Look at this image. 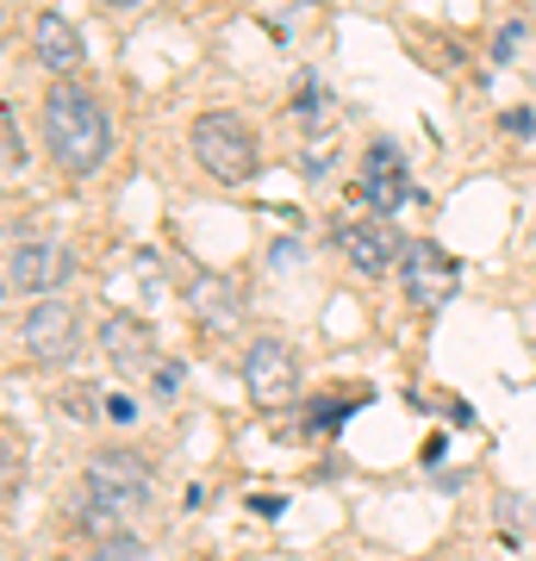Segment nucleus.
<instances>
[{"label":"nucleus","mask_w":536,"mask_h":561,"mask_svg":"<svg viewBox=\"0 0 536 561\" xmlns=\"http://www.w3.org/2000/svg\"><path fill=\"white\" fill-rule=\"evenodd\" d=\"M100 356L113 362L119 375H144V368L157 362V337H150V324H144V319L113 312V319L100 324Z\"/></svg>","instance_id":"nucleus-9"},{"label":"nucleus","mask_w":536,"mask_h":561,"mask_svg":"<svg viewBox=\"0 0 536 561\" xmlns=\"http://www.w3.org/2000/svg\"><path fill=\"white\" fill-rule=\"evenodd\" d=\"M243 387H250V400L256 405H287L299 393V362H294V350L281 337H256L250 350H243Z\"/></svg>","instance_id":"nucleus-7"},{"label":"nucleus","mask_w":536,"mask_h":561,"mask_svg":"<svg viewBox=\"0 0 536 561\" xmlns=\"http://www.w3.org/2000/svg\"><path fill=\"white\" fill-rule=\"evenodd\" d=\"M338 250L356 262L362 275H387L406 262V243L387 219H356V225H338Z\"/></svg>","instance_id":"nucleus-8"},{"label":"nucleus","mask_w":536,"mask_h":561,"mask_svg":"<svg viewBox=\"0 0 536 561\" xmlns=\"http://www.w3.org/2000/svg\"><path fill=\"white\" fill-rule=\"evenodd\" d=\"M88 561H144V542L138 537H113V542H100Z\"/></svg>","instance_id":"nucleus-14"},{"label":"nucleus","mask_w":536,"mask_h":561,"mask_svg":"<svg viewBox=\"0 0 536 561\" xmlns=\"http://www.w3.org/2000/svg\"><path fill=\"white\" fill-rule=\"evenodd\" d=\"M150 461L132 456V449H94L88 456V474H81V530L94 537H119L125 518H138L150 505Z\"/></svg>","instance_id":"nucleus-1"},{"label":"nucleus","mask_w":536,"mask_h":561,"mask_svg":"<svg viewBox=\"0 0 536 561\" xmlns=\"http://www.w3.org/2000/svg\"><path fill=\"white\" fill-rule=\"evenodd\" d=\"M517 38H524V25H505V32H499V44H493V50H499V62H505V57L517 50Z\"/></svg>","instance_id":"nucleus-17"},{"label":"nucleus","mask_w":536,"mask_h":561,"mask_svg":"<svg viewBox=\"0 0 536 561\" xmlns=\"http://www.w3.org/2000/svg\"><path fill=\"white\" fill-rule=\"evenodd\" d=\"M106 419L132 424V419H138V400H132V393H113V400H106Z\"/></svg>","instance_id":"nucleus-16"},{"label":"nucleus","mask_w":536,"mask_h":561,"mask_svg":"<svg viewBox=\"0 0 536 561\" xmlns=\"http://www.w3.org/2000/svg\"><path fill=\"white\" fill-rule=\"evenodd\" d=\"M187 150H194V162L213 181H225V187H243V181L262 169L256 131H250L238 113H199L194 131H187Z\"/></svg>","instance_id":"nucleus-3"},{"label":"nucleus","mask_w":536,"mask_h":561,"mask_svg":"<svg viewBox=\"0 0 536 561\" xmlns=\"http://www.w3.org/2000/svg\"><path fill=\"white\" fill-rule=\"evenodd\" d=\"M44 144H50V157L69 169V175H94L100 162L113 157V119H106V106L76 88V81H57L50 94H44Z\"/></svg>","instance_id":"nucleus-2"},{"label":"nucleus","mask_w":536,"mask_h":561,"mask_svg":"<svg viewBox=\"0 0 536 561\" xmlns=\"http://www.w3.org/2000/svg\"><path fill=\"white\" fill-rule=\"evenodd\" d=\"M62 419L88 424V419H94V393H88V387H76V393H62Z\"/></svg>","instance_id":"nucleus-15"},{"label":"nucleus","mask_w":536,"mask_h":561,"mask_svg":"<svg viewBox=\"0 0 536 561\" xmlns=\"http://www.w3.org/2000/svg\"><path fill=\"white\" fill-rule=\"evenodd\" d=\"M505 131H524V138H531V131H536V113H505Z\"/></svg>","instance_id":"nucleus-18"},{"label":"nucleus","mask_w":536,"mask_h":561,"mask_svg":"<svg viewBox=\"0 0 536 561\" xmlns=\"http://www.w3.org/2000/svg\"><path fill=\"white\" fill-rule=\"evenodd\" d=\"M32 50H38V62L50 69V76H69V69H81V57H88V44H81L76 20L69 13H38L32 20Z\"/></svg>","instance_id":"nucleus-10"},{"label":"nucleus","mask_w":536,"mask_h":561,"mask_svg":"<svg viewBox=\"0 0 536 561\" xmlns=\"http://www.w3.org/2000/svg\"><path fill=\"white\" fill-rule=\"evenodd\" d=\"M20 337H25V356L32 362L57 368V362H69L81 350V312L69 300H38L32 312H25Z\"/></svg>","instance_id":"nucleus-6"},{"label":"nucleus","mask_w":536,"mask_h":561,"mask_svg":"<svg viewBox=\"0 0 536 561\" xmlns=\"http://www.w3.org/2000/svg\"><path fill=\"white\" fill-rule=\"evenodd\" d=\"M187 300H194V312H199V324H206V331H225V324H238V312H243V287L231 275L199 268V275L187 280Z\"/></svg>","instance_id":"nucleus-11"},{"label":"nucleus","mask_w":536,"mask_h":561,"mask_svg":"<svg viewBox=\"0 0 536 561\" xmlns=\"http://www.w3.org/2000/svg\"><path fill=\"white\" fill-rule=\"evenodd\" d=\"M399 280H406V300H412V306H424V312H437V306H449V300H456L461 268H456V256H449L443 243L418 238V243H406Z\"/></svg>","instance_id":"nucleus-4"},{"label":"nucleus","mask_w":536,"mask_h":561,"mask_svg":"<svg viewBox=\"0 0 536 561\" xmlns=\"http://www.w3.org/2000/svg\"><path fill=\"white\" fill-rule=\"evenodd\" d=\"M0 144H7V175H20L25 169V144H20V119H13V113H0Z\"/></svg>","instance_id":"nucleus-13"},{"label":"nucleus","mask_w":536,"mask_h":561,"mask_svg":"<svg viewBox=\"0 0 536 561\" xmlns=\"http://www.w3.org/2000/svg\"><path fill=\"white\" fill-rule=\"evenodd\" d=\"M69 275H76V256L50 238H13V250H7V287H13V294L50 300Z\"/></svg>","instance_id":"nucleus-5"},{"label":"nucleus","mask_w":536,"mask_h":561,"mask_svg":"<svg viewBox=\"0 0 536 561\" xmlns=\"http://www.w3.org/2000/svg\"><path fill=\"white\" fill-rule=\"evenodd\" d=\"M362 181H368V194H375V213L387 219L399 201H406V157H399L394 138L368 144V162H362Z\"/></svg>","instance_id":"nucleus-12"}]
</instances>
